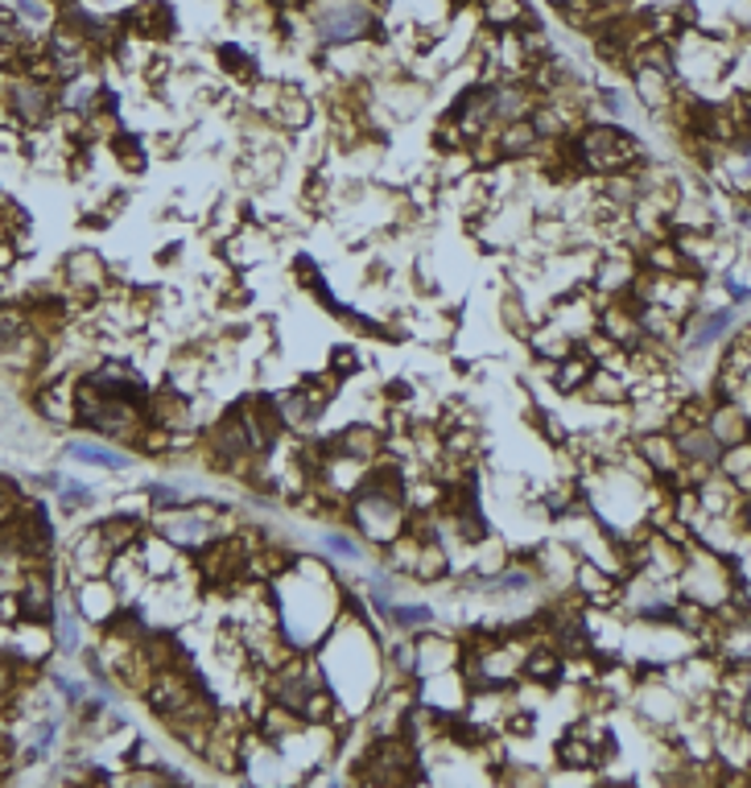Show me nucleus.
Listing matches in <instances>:
<instances>
[{
  "mask_svg": "<svg viewBox=\"0 0 751 788\" xmlns=\"http://www.w3.org/2000/svg\"><path fill=\"white\" fill-rule=\"evenodd\" d=\"M318 550H322L327 562H343V566H356V562L368 557V553H363V541L351 536L347 529H322V533H318Z\"/></svg>",
  "mask_w": 751,
  "mask_h": 788,
  "instance_id": "f3484780",
  "label": "nucleus"
},
{
  "mask_svg": "<svg viewBox=\"0 0 751 788\" xmlns=\"http://www.w3.org/2000/svg\"><path fill=\"white\" fill-rule=\"evenodd\" d=\"M38 413L54 426H75V376L50 380L38 393Z\"/></svg>",
  "mask_w": 751,
  "mask_h": 788,
  "instance_id": "2eb2a0df",
  "label": "nucleus"
},
{
  "mask_svg": "<svg viewBox=\"0 0 751 788\" xmlns=\"http://www.w3.org/2000/svg\"><path fill=\"white\" fill-rule=\"evenodd\" d=\"M215 63H220L223 75H232V79L248 83V87L261 79V71H256V58H252L244 46H235V42H223V46H215Z\"/></svg>",
  "mask_w": 751,
  "mask_h": 788,
  "instance_id": "4be33fe9",
  "label": "nucleus"
},
{
  "mask_svg": "<svg viewBox=\"0 0 751 788\" xmlns=\"http://www.w3.org/2000/svg\"><path fill=\"white\" fill-rule=\"evenodd\" d=\"M463 661V636H451L442 628L413 631V678H434L446 669H458Z\"/></svg>",
  "mask_w": 751,
  "mask_h": 788,
  "instance_id": "7ed1b4c3",
  "label": "nucleus"
},
{
  "mask_svg": "<svg viewBox=\"0 0 751 788\" xmlns=\"http://www.w3.org/2000/svg\"><path fill=\"white\" fill-rule=\"evenodd\" d=\"M13 673H17L13 657H0V702H9V698H13V690H17Z\"/></svg>",
  "mask_w": 751,
  "mask_h": 788,
  "instance_id": "a878e982",
  "label": "nucleus"
},
{
  "mask_svg": "<svg viewBox=\"0 0 751 788\" xmlns=\"http://www.w3.org/2000/svg\"><path fill=\"white\" fill-rule=\"evenodd\" d=\"M632 446H636V455L648 462V471L657 475L660 483H674L677 471H681V450H677V438L669 434V429L632 434Z\"/></svg>",
  "mask_w": 751,
  "mask_h": 788,
  "instance_id": "20e7f679",
  "label": "nucleus"
},
{
  "mask_svg": "<svg viewBox=\"0 0 751 788\" xmlns=\"http://www.w3.org/2000/svg\"><path fill=\"white\" fill-rule=\"evenodd\" d=\"M582 401H591V405H603V409H624L627 396H632V380L624 372H611V368H595L591 380H586V388H582Z\"/></svg>",
  "mask_w": 751,
  "mask_h": 788,
  "instance_id": "f8f14e48",
  "label": "nucleus"
},
{
  "mask_svg": "<svg viewBox=\"0 0 751 788\" xmlns=\"http://www.w3.org/2000/svg\"><path fill=\"white\" fill-rule=\"evenodd\" d=\"M99 536H104V545H108L112 553H128V550H137V545H141L145 521L141 517H128V512H120V517L99 521Z\"/></svg>",
  "mask_w": 751,
  "mask_h": 788,
  "instance_id": "dca6fc26",
  "label": "nucleus"
},
{
  "mask_svg": "<svg viewBox=\"0 0 751 788\" xmlns=\"http://www.w3.org/2000/svg\"><path fill=\"white\" fill-rule=\"evenodd\" d=\"M327 368H330V372H339L343 380H351L356 372H363V360H360V351H356V348H335V351H330Z\"/></svg>",
  "mask_w": 751,
  "mask_h": 788,
  "instance_id": "b1692460",
  "label": "nucleus"
},
{
  "mask_svg": "<svg viewBox=\"0 0 751 788\" xmlns=\"http://www.w3.org/2000/svg\"><path fill=\"white\" fill-rule=\"evenodd\" d=\"M591 372H595V360H586L579 348L570 351V355H562L558 363H546V376H549V384H553V393L565 396V401L586 388Z\"/></svg>",
  "mask_w": 751,
  "mask_h": 788,
  "instance_id": "1a4fd4ad",
  "label": "nucleus"
},
{
  "mask_svg": "<svg viewBox=\"0 0 751 788\" xmlns=\"http://www.w3.org/2000/svg\"><path fill=\"white\" fill-rule=\"evenodd\" d=\"M451 550L442 545V541H425L422 545V553H417V566H413V583H425V586H434V583H442V578H451Z\"/></svg>",
  "mask_w": 751,
  "mask_h": 788,
  "instance_id": "a211bd4d",
  "label": "nucleus"
},
{
  "mask_svg": "<svg viewBox=\"0 0 751 788\" xmlns=\"http://www.w3.org/2000/svg\"><path fill=\"white\" fill-rule=\"evenodd\" d=\"M66 455L83 458V462H92V467H112V471H125V467H133L128 450H116V446H104V441H71V446H66Z\"/></svg>",
  "mask_w": 751,
  "mask_h": 788,
  "instance_id": "412c9836",
  "label": "nucleus"
},
{
  "mask_svg": "<svg viewBox=\"0 0 751 788\" xmlns=\"http://www.w3.org/2000/svg\"><path fill=\"white\" fill-rule=\"evenodd\" d=\"M553 764L558 768H574V773H599V747L586 735H579L574 726H565L558 743H553Z\"/></svg>",
  "mask_w": 751,
  "mask_h": 788,
  "instance_id": "9d476101",
  "label": "nucleus"
},
{
  "mask_svg": "<svg viewBox=\"0 0 751 788\" xmlns=\"http://www.w3.org/2000/svg\"><path fill=\"white\" fill-rule=\"evenodd\" d=\"M706 429L719 438V446H736V441L751 438V417L739 401H715V409L706 417Z\"/></svg>",
  "mask_w": 751,
  "mask_h": 788,
  "instance_id": "4468645a",
  "label": "nucleus"
},
{
  "mask_svg": "<svg viewBox=\"0 0 751 788\" xmlns=\"http://www.w3.org/2000/svg\"><path fill=\"white\" fill-rule=\"evenodd\" d=\"M314 42L322 50L351 46V42H384L389 25L372 0H310L306 4Z\"/></svg>",
  "mask_w": 751,
  "mask_h": 788,
  "instance_id": "f257e3e1",
  "label": "nucleus"
},
{
  "mask_svg": "<svg viewBox=\"0 0 751 788\" xmlns=\"http://www.w3.org/2000/svg\"><path fill=\"white\" fill-rule=\"evenodd\" d=\"M389 628L396 631H425V628H438V611L430 603H392L389 611Z\"/></svg>",
  "mask_w": 751,
  "mask_h": 788,
  "instance_id": "aec40b11",
  "label": "nucleus"
},
{
  "mask_svg": "<svg viewBox=\"0 0 751 788\" xmlns=\"http://www.w3.org/2000/svg\"><path fill=\"white\" fill-rule=\"evenodd\" d=\"M330 441H335V450L347 458H356V462H368L372 467L376 458L384 455V441H389V434H384V426L380 422H351L347 429H339V434H330Z\"/></svg>",
  "mask_w": 751,
  "mask_h": 788,
  "instance_id": "423d86ee",
  "label": "nucleus"
},
{
  "mask_svg": "<svg viewBox=\"0 0 751 788\" xmlns=\"http://www.w3.org/2000/svg\"><path fill=\"white\" fill-rule=\"evenodd\" d=\"M479 25L491 33H508L537 25V17H532L529 0H479Z\"/></svg>",
  "mask_w": 751,
  "mask_h": 788,
  "instance_id": "9b49d317",
  "label": "nucleus"
},
{
  "mask_svg": "<svg viewBox=\"0 0 751 788\" xmlns=\"http://www.w3.org/2000/svg\"><path fill=\"white\" fill-rule=\"evenodd\" d=\"M13 4H17V13L30 17V21H46L50 17V9L42 4V0H13Z\"/></svg>",
  "mask_w": 751,
  "mask_h": 788,
  "instance_id": "bb28decb",
  "label": "nucleus"
},
{
  "mask_svg": "<svg viewBox=\"0 0 751 788\" xmlns=\"http://www.w3.org/2000/svg\"><path fill=\"white\" fill-rule=\"evenodd\" d=\"M632 87L641 95V104L653 116H665L674 108L677 95V75H665V71H653V66H632Z\"/></svg>",
  "mask_w": 751,
  "mask_h": 788,
  "instance_id": "0eeeda50",
  "label": "nucleus"
},
{
  "mask_svg": "<svg viewBox=\"0 0 751 788\" xmlns=\"http://www.w3.org/2000/svg\"><path fill=\"white\" fill-rule=\"evenodd\" d=\"M496 145H500L504 161H532L537 149H541V132L532 128V120H508V125H496Z\"/></svg>",
  "mask_w": 751,
  "mask_h": 788,
  "instance_id": "ddd939ff",
  "label": "nucleus"
},
{
  "mask_svg": "<svg viewBox=\"0 0 751 788\" xmlns=\"http://www.w3.org/2000/svg\"><path fill=\"white\" fill-rule=\"evenodd\" d=\"M500 322H504V331L512 334V339H525V343H529L532 327H537V315H532L529 306H525L520 289H504V298H500Z\"/></svg>",
  "mask_w": 751,
  "mask_h": 788,
  "instance_id": "6ab92c4d",
  "label": "nucleus"
},
{
  "mask_svg": "<svg viewBox=\"0 0 751 788\" xmlns=\"http://www.w3.org/2000/svg\"><path fill=\"white\" fill-rule=\"evenodd\" d=\"M63 277L71 285V298H83V301H95L104 289H108V277L112 268L99 260V253H71L63 265Z\"/></svg>",
  "mask_w": 751,
  "mask_h": 788,
  "instance_id": "39448f33",
  "label": "nucleus"
},
{
  "mask_svg": "<svg viewBox=\"0 0 751 788\" xmlns=\"http://www.w3.org/2000/svg\"><path fill=\"white\" fill-rule=\"evenodd\" d=\"M273 125L282 128V132H306L314 120V104H310V92L298 87V83H282V95H277V108L268 116Z\"/></svg>",
  "mask_w": 751,
  "mask_h": 788,
  "instance_id": "6e6552de",
  "label": "nucleus"
},
{
  "mask_svg": "<svg viewBox=\"0 0 751 788\" xmlns=\"http://www.w3.org/2000/svg\"><path fill=\"white\" fill-rule=\"evenodd\" d=\"M108 145H112V158L120 161L125 170H133V174L145 170V141L137 132H112Z\"/></svg>",
  "mask_w": 751,
  "mask_h": 788,
  "instance_id": "5701e85b",
  "label": "nucleus"
},
{
  "mask_svg": "<svg viewBox=\"0 0 751 788\" xmlns=\"http://www.w3.org/2000/svg\"><path fill=\"white\" fill-rule=\"evenodd\" d=\"M87 504H92V488H83V483H63V508L66 512L87 508Z\"/></svg>",
  "mask_w": 751,
  "mask_h": 788,
  "instance_id": "393cba45",
  "label": "nucleus"
},
{
  "mask_svg": "<svg viewBox=\"0 0 751 788\" xmlns=\"http://www.w3.org/2000/svg\"><path fill=\"white\" fill-rule=\"evenodd\" d=\"M579 557L582 553L574 550L565 536H553V541H541V545H532L529 550V562H532V569H537V578H541V586L553 590V595H562V590L574 586Z\"/></svg>",
  "mask_w": 751,
  "mask_h": 788,
  "instance_id": "f03ea898",
  "label": "nucleus"
}]
</instances>
